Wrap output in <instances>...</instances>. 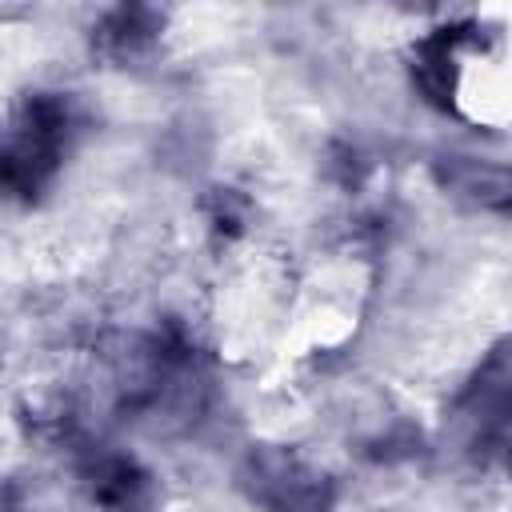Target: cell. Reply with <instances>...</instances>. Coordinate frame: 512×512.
<instances>
[{
  "label": "cell",
  "instance_id": "6da1fadb",
  "mask_svg": "<svg viewBox=\"0 0 512 512\" xmlns=\"http://www.w3.org/2000/svg\"><path fill=\"white\" fill-rule=\"evenodd\" d=\"M256 464V488L260 496L280 512H320L324 508V484L308 468H300L292 456L268 452Z\"/></svg>",
  "mask_w": 512,
  "mask_h": 512
},
{
  "label": "cell",
  "instance_id": "3957f363",
  "mask_svg": "<svg viewBox=\"0 0 512 512\" xmlns=\"http://www.w3.org/2000/svg\"><path fill=\"white\" fill-rule=\"evenodd\" d=\"M508 464H512V456H508Z\"/></svg>",
  "mask_w": 512,
  "mask_h": 512
},
{
  "label": "cell",
  "instance_id": "7a4b0ae2",
  "mask_svg": "<svg viewBox=\"0 0 512 512\" xmlns=\"http://www.w3.org/2000/svg\"><path fill=\"white\" fill-rule=\"evenodd\" d=\"M440 180L492 212H512V164H492V160H472V156H444L440 160Z\"/></svg>",
  "mask_w": 512,
  "mask_h": 512
}]
</instances>
